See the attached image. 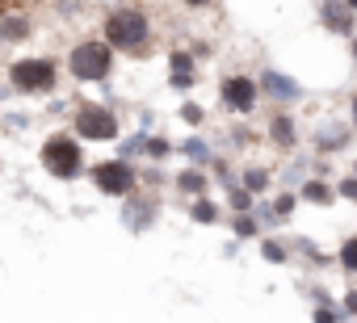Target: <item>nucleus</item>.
<instances>
[{
    "label": "nucleus",
    "instance_id": "1",
    "mask_svg": "<svg viewBox=\"0 0 357 323\" xmlns=\"http://www.w3.org/2000/svg\"><path fill=\"white\" fill-rule=\"evenodd\" d=\"M101 38L109 42L114 55L143 59V55H151L155 22H151V13L139 9V5H114V9L101 17Z\"/></svg>",
    "mask_w": 357,
    "mask_h": 323
},
{
    "label": "nucleus",
    "instance_id": "2",
    "mask_svg": "<svg viewBox=\"0 0 357 323\" xmlns=\"http://www.w3.org/2000/svg\"><path fill=\"white\" fill-rule=\"evenodd\" d=\"M38 164L51 181H80L84 168H89V155H84V143L72 134V130H51L43 143H38Z\"/></svg>",
    "mask_w": 357,
    "mask_h": 323
},
{
    "label": "nucleus",
    "instance_id": "3",
    "mask_svg": "<svg viewBox=\"0 0 357 323\" xmlns=\"http://www.w3.org/2000/svg\"><path fill=\"white\" fill-rule=\"evenodd\" d=\"M114 68H118V55L109 51V42L101 34L72 42L68 55H63V72L76 84H109L114 80Z\"/></svg>",
    "mask_w": 357,
    "mask_h": 323
},
{
    "label": "nucleus",
    "instance_id": "4",
    "mask_svg": "<svg viewBox=\"0 0 357 323\" xmlns=\"http://www.w3.org/2000/svg\"><path fill=\"white\" fill-rule=\"evenodd\" d=\"M63 63L55 55H22L5 68V88L17 97H51L59 88Z\"/></svg>",
    "mask_w": 357,
    "mask_h": 323
},
{
    "label": "nucleus",
    "instance_id": "5",
    "mask_svg": "<svg viewBox=\"0 0 357 323\" xmlns=\"http://www.w3.org/2000/svg\"><path fill=\"white\" fill-rule=\"evenodd\" d=\"M68 130H72L80 143H118V139H122V122H118L114 105L93 101V97H80V101L72 105Z\"/></svg>",
    "mask_w": 357,
    "mask_h": 323
},
{
    "label": "nucleus",
    "instance_id": "6",
    "mask_svg": "<svg viewBox=\"0 0 357 323\" xmlns=\"http://www.w3.org/2000/svg\"><path fill=\"white\" fill-rule=\"evenodd\" d=\"M84 177L93 181V189L101 194V198H130L135 189H139V168L130 164V159H122V155H109V159H97V164H89L84 168Z\"/></svg>",
    "mask_w": 357,
    "mask_h": 323
},
{
    "label": "nucleus",
    "instance_id": "7",
    "mask_svg": "<svg viewBox=\"0 0 357 323\" xmlns=\"http://www.w3.org/2000/svg\"><path fill=\"white\" fill-rule=\"evenodd\" d=\"M219 105L231 113V118H252L261 109V88H257V76L248 72H227L219 80Z\"/></svg>",
    "mask_w": 357,
    "mask_h": 323
},
{
    "label": "nucleus",
    "instance_id": "8",
    "mask_svg": "<svg viewBox=\"0 0 357 323\" xmlns=\"http://www.w3.org/2000/svg\"><path fill=\"white\" fill-rule=\"evenodd\" d=\"M257 88H261V101H269L273 109H294V105H303V101H307L303 80H294L290 72H282V68H273V63H265V68H261Z\"/></svg>",
    "mask_w": 357,
    "mask_h": 323
},
{
    "label": "nucleus",
    "instance_id": "9",
    "mask_svg": "<svg viewBox=\"0 0 357 323\" xmlns=\"http://www.w3.org/2000/svg\"><path fill=\"white\" fill-rule=\"evenodd\" d=\"M303 139H307V147L315 151V159H332V155L349 151V143H353V126L340 122V118H324V122L307 126Z\"/></svg>",
    "mask_w": 357,
    "mask_h": 323
},
{
    "label": "nucleus",
    "instance_id": "10",
    "mask_svg": "<svg viewBox=\"0 0 357 323\" xmlns=\"http://www.w3.org/2000/svg\"><path fill=\"white\" fill-rule=\"evenodd\" d=\"M273 151H282V155H294L298 147H303V126H298V118H294V109H269V118H265V134H261Z\"/></svg>",
    "mask_w": 357,
    "mask_h": 323
},
{
    "label": "nucleus",
    "instance_id": "11",
    "mask_svg": "<svg viewBox=\"0 0 357 323\" xmlns=\"http://www.w3.org/2000/svg\"><path fill=\"white\" fill-rule=\"evenodd\" d=\"M155 219H160V198H155V194L135 189L130 198H122V227H126V231L143 235V231L155 227Z\"/></svg>",
    "mask_w": 357,
    "mask_h": 323
},
{
    "label": "nucleus",
    "instance_id": "12",
    "mask_svg": "<svg viewBox=\"0 0 357 323\" xmlns=\"http://www.w3.org/2000/svg\"><path fill=\"white\" fill-rule=\"evenodd\" d=\"M168 84H172V93H194L198 84H202V68H198V59L190 55V51H168Z\"/></svg>",
    "mask_w": 357,
    "mask_h": 323
},
{
    "label": "nucleus",
    "instance_id": "13",
    "mask_svg": "<svg viewBox=\"0 0 357 323\" xmlns=\"http://www.w3.org/2000/svg\"><path fill=\"white\" fill-rule=\"evenodd\" d=\"M168 185H172V194L176 198H185V202H194V198H206L215 185H211V173L202 168V164H181L172 177H168Z\"/></svg>",
    "mask_w": 357,
    "mask_h": 323
},
{
    "label": "nucleus",
    "instance_id": "14",
    "mask_svg": "<svg viewBox=\"0 0 357 323\" xmlns=\"http://www.w3.org/2000/svg\"><path fill=\"white\" fill-rule=\"evenodd\" d=\"M319 22H324L328 34H340V38L357 34V13L344 5V0H319Z\"/></svg>",
    "mask_w": 357,
    "mask_h": 323
},
{
    "label": "nucleus",
    "instance_id": "15",
    "mask_svg": "<svg viewBox=\"0 0 357 323\" xmlns=\"http://www.w3.org/2000/svg\"><path fill=\"white\" fill-rule=\"evenodd\" d=\"M236 185L240 189H248L252 198H265L269 189H273V164H261V159H240L236 164Z\"/></svg>",
    "mask_w": 357,
    "mask_h": 323
},
{
    "label": "nucleus",
    "instance_id": "16",
    "mask_svg": "<svg viewBox=\"0 0 357 323\" xmlns=\"http://www.w3.org/2000/svg\"><path fill=\"white\" fill-rule=\"evenodd\" d=\"M34 38V17L26 9H9L0 13V47H22Z\"/></svg>",
    "mask_w": 357,
    "mask_h": 323
},
{
    "label": "nucleus",
    "instance_id": "17",
    "mask_svg": "<svg viewBox=\"0 0 357 323\" xmlns=\"http://www.w3.org/2000/svg\"><path fill=\"white\" fill-rule=\"evenodd\" d=\"M294 194H298V202H303V206H315V210L336 206V189H332V181H328V177H307Z\"/></svg>",
    "mask_w": 357,
    "mask_h": 323
},
{
    "label": "nucleus",
    "instance_id": "18",
    "mask_svg": "<svg viewBox=\"0 0 357 323\" xmlns=\"http://www.w3.org/2000/svg\"><path fill=\"white\" fill-rule=\"evenodd\" d=\"M176 155H185L190 164H211L215 159V147H211V139L202 134V130H194V134H185V139H176Z\"/></svg>",
    "mask_w": 357,
    "mask_h": 323
},
{
    "label": "nucleus",
    "instance_id": "19",
    "mask_svg": "<svg viewBox=\"0 0 357 323\" xmlns=\"http://www.w3.org/2000/svg\"><path fill=\"white\" fill-rule=\"evenodd\" d=\"M185 214H190V223H194V227H215V223L223 219V202L206 194V198H194Z\"/></svg>",
    "mask_w": 357,
    "mask_h": 323
},
{
    "label": "nucleus",
    "instance_id": "20",
    "mask_svg": "<svg viewBox=\"0 0 357 323\" xmlns=\"http://www.w3.org/2000/svg\"><path fill=\"white\" fill-rule=\"evenodd\" d=\"M176 143L168 134H147V147H143V164H164V159H172Z\"/></svg>",
    "mask_w": 357,
    "mask_h": 323
},
{
    "label": "nucleus",
    "instance_id": "21",
    "mask_svg": "<svg viewBox=\"0 0 357 323\" xmlns=\"http://www.w3.org/2000/svg\"><path fill=\"white\" fill-rule=\"evenodd\" d=\"M206 173H211V185H219V189H231L236 185V159H223V155H215L211 164H206Z\"/></svg>",
    "mask_w": 357,
    "mask_h": 323
},
{
    "label": "nucleus",
    "instance_id": "22",
    "mask_svg": "<svg viewBox=\"0 0 357 323\" xmlns=\"http://www.w3.org/2000/svg\"><path fill=\"white\" fill-rule=\"evenodd\" d=\"M261 256H265L269 265H290V256H294V252H290V244L273 231V235H261Z\"/></svg>",
    "mask_w": 357,
    "mask_h": 323
},
{
    "label": "nucleus",
    "instance_id": "23",
    "mask_svg": "<svg viewBox=\"0 0 357 323\" xmlns=\"http://www.w3.org/2000/svg\"><path fill=\"white\" fill-rule=\"evenodd\" d=\"M269 206H273V219H278V223H290V219H294V210H298L303 202H298V194H294V189H278V194L269 198Z\"/></svg>",
    "mask_w": 357,
    "mask_h": 323
},
{
    "label": "nucleus",
    "instance_id": "24",
    "mask_svg": "<svg viewBox=\"0 0 357 323\" xmlns=\"http://www.w3.org/2000/svg\"><path fill=\"white\" fill-rule=\"evenodd\" d=\"M176 122L190 130H206V105L202 101H181L176 105Z\"/></svg>",
    "mask_w": 357,
    "mask_h": 323
},
{
    "label": "nucleus",
    "instance_id": "25",
    "mask_svg": "<svg viewBox=\"0 0 357 323\" xmlns=\"http://www.w3.org/2000/svg\"><path fill=\"white\" fill-rule=\"evenodd\" d=\"M147 134H151V130H143V126H139L135 134H122V139L114 143V147H118V155H122V159H130V164H135V155L143 159V147H147Z\"/></svg>",
    "mask_w": 357,
    "mask_h": 323
},
{
    "label": "nucleus",
    "instance_id": "26",
    "mask_svg": "<svg viewBox=\"0 0 357 323\" xmlns=\"http://www.w3.org/2000/svg\"><path fill=\"white\" fill-rule=\"evenodd\" d=\"M227 194V202H223V210L227 214H252V206H257V198L248 194V189H240V185H231V189H223Z\"/></svg>",
    "mask_w": 357,
    "mask_h": 323
},
{
    "label": "nucleus",
    "instance_id": "27",
    "mask_svg": "<svg viewBox=\"0 0 357 323\" xmlns=\"http://www.w3.org/2000/svg\"><path fill=\"white\" fill-rule=\"evenodd\" d=\"M265 231H261V223H257V214H231V239H261Z\"/></svg>",
    "mask_w": 357,
    "mask_h": 323
},
{
    "label": "nucleus",
    "instance_id": "28",
    "mask_svg": "<svg viewBox=\"0 0 357 323\" xmlns=\"http://www.w3.org/2000/svg\"><path fill=\"white\" fill-rule=\"evenodd\" d=\"M336 265H340V273L357 277V235H344V239H340V248H336Z\"/></svg>",
    "mask_w": 357,
    "mask_h": 323
},
{
    "label": "nucleus",
    "instance_id": "29",
    "mask_svg": "<svg viewBox=\"0 0 357 323\" xmlns=\"http://www.w3.org/2000/svg\"><path fill=\"white\" fill-rule=\"evenodd\" d=\"M307 177H311V159H303V155H294L290 164L282 168V181H286V185H294V189H298Z\"/></svg>",
    "mask_w": 357,
    "mask_h": 323
},
{
    "label": "nucleus",
    "instance_id": "30",
    "mask_svg": "<svg viewBox=\"0 0 357 323\" xmlns=\"http://www.w3.org/2000/svg\"><path fill=\"white\" fill-rule=\"evenodd\" d=\"M311 323H349V319L340 315L336 302H324V306H311Z\"/></svg>",
    "mask_w": 357,
    "mask_h": 323
},
{
    "label": "nucleus",
    "instance_id": "31",
    "mask_svg": "<svg viewBox=\"0 0 357 323\" xmlns=\"http://www.w3.org/2000/svg\"><path fill=\"white\" fill-rule=\"evenodd\" d=\"M332 189H336L340 202H353V206H357V177H353V173H349V177H336Z\"/></svg>",
    "mask_w": 357,
    "mask_h": 323
},
{
    "label": "nucleus",
    "instance_id": "32",
    "mask_svg": "<svg viewBox=\"0 0 357 323\" xmlns=\"http://www.w3.org/2000/svg\"><path fill=\"white\" fill-rule=\"evenodd\" d=\"M336 306H340L344 319H357V290H344V294L336 298Z\"/></svg>",
    "mask_w": 357,
    "mask_h": 323
},
{
    "label": "nucleus",
    "instance_id": "33",
    "mask_svg": "<svg viewBox=\"0 0 357 323\" xmlns=\"http://www.w3.org/2000/svg\"><path fill=\"white\" fill-rule=\"evenodd\" d=\"M51 5H55V13L68 22V17H76V13L84 9V0H51Z\"/></svg>",
    "mask_w": 357,
    "mask_h": 323
},
{
    "label": "nucleus",
    "instance_id": "34",
    "mask_svg": "<svg viewBox=\"0 0 357 323\" xmlns=\"http://www.w3.org/2000/svg\"><path fill=\"white\" fill-rule=\"evenodd\" d=\"M227 143H231V147H248V143H252V134H248L244 126H231V134H227Z\"/></svg>",
    "mask_w": 357,
    "mask_h": 323
},
{
    "label": "nucleus",
    "instance_id": "35",
    "mask_svg": "<svg viewBox=\"0 0 357 323\" xmlns=\"http://www.w3.org/2000/svg\"><path fill=\"white\" fill-rule=\"evenodd\" d=\"M181 5H185V9H190V13H206V9H211V5H215V0H181Z\"/></svg>",
    "mask_w": 357,
    "mask_h": 323
},
{
    "label": "nucleus",
    "instance_id": "36",
    "mask_svg": "<svg viewBox=\"0 0 357 323\" xmlns=\"http://www.w3.org/2000/svg\"><path fill=\"white\" fill-rule=\"evenodd\" d=\"M349 126H353V134H357V88L349 93Z\"/></svg>",
    "mask_w": 357,
    "mask_h": 323
},
{
    "label": "nucleus",
    "instance_id": "37",
    "mask_svg": "<svg viewBox=\"0 0 357 323\" xmlns=\"http://www.w3.org/2000/svg\"><path fill=\"white\" fill-rule=\"evenodd\" d=\"M9 126H30V113H9Z\"/></svg>",
    "mask_w": 357,
    "mask_h": 323
},
{
    "label": "nucleus",
    "instance_id": "38",
    "mask_svg": "<svg viewBox=\"0 0 357 323\" xmlns=\"http://www.w3.org/2000/svg\"><path fill=\"white\" fill-rule=\"evenodd\" d=\"M236 252H240V239H227V244H223V256H227V260H231V256H236Z\"/></svg>",
    "mask_w": 357,
    "mask_h": 323
},
{
    "label": "nucleus",
    "instance_id": "39",
    "mask_svg": "<svg viewBox=\"0 0 357 323\" xmlns=\"http://www.w3.org/2000/svg\"><path fill=\"white\" fill-rule=\"evenodd\" d=\"M349 59H353V68H357V34L349 38Z\"/></svg>",
    "mask_w": 357,
    "mask_h": 323
},
{
    "label": "nucleus",
    "instance_id": "40",
    "mask_svg": "<svg viewBox=\"0 0 357 323\" xmlns=\"http://www.w3.org/2000/svg\"><path fill=\"white\" fill-rule=\"evenodd\" d=\"M349 173H353V177H357V155H353V164H349Z\"/></svg>",
    "mask_w": 357,
    "mask_h": 323
},
{
    "label": "nucleus",
    "instance_id": "41",
    "mask_svg": "<svg viewBox=\"0 0 357 323\" xmlns=\"http://www.w3.org/2000/svg\"><path fill=\"white\" fill-rule=\"evenodd\" d=\"M344 5H349V9H353V13H357V0H344Z\"/></svg>",
    "mask_w": 357,
    "mask_h": 323
}]
</instances>
